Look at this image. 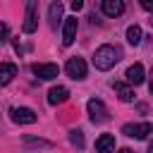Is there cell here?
Listing matches in <instances>:
<instances>
[{
	"mask_svg": "<svg viewBox=\"0 0 153 153\" xmlns=\"http://www.w3.org/2000/svg\"><path fill=\"white\" fill-rule=\"evenodd\" d=\"M141 7L143 10H153V0H141Z\"/></svg>",
	"mask_w": 153,
	"mask_h": 153,
	"instance_id": "20",
	"label": "cell"
},
{
	"mask_svg": "<svg viewBox=\"0 0 153 153\" xmlns=\"http://www.w3.org/2000/svg\"><path fill=\"white\" fill-rule=\"evenodd\" d=\"M69 98V88L67 86H53L50 91H48V103L50 105H60V103H65Z\"/></svg>",
	"mask_w": 153,
	"mask_h": 153,
	"instance_id": "11",
	"label": "cell"
},
{
	"mask_svg": "<svg viewBox=\"0 0 153 153\" xmlns=\"http://www.w3.org/2000/svg\"><path fill=\"white\" fill-rule=\"evenodd\" d=\"M112 88H115V93H117V98L122 100V103H131L134 100V88L129 86V84H124V81H115L112 84Z\"/></svg>",
	"mask_w": 153,
	"mask_h": 153,
	"instance_id": "10",
	"label": "cell"
},
{
	"mask_svg": "<svg viewBox=\"0 0 153 153\" xmlns=\"http://www.w3.org/2000/svg\"><path fill=\"white\" fill-rule=\"evenodd\" d=\"M86 110H88V117H91L93 124L108 122V108H105V103H103L100 98H91V100L86 103Z\"/></svg>",
	"mask_w": 153,
	"mask_h": 153,
	"instance_id": "2",
	"label": "cell"
},
{
	"mask_svg": "<svg viewBox=\"0 0 153 153\" xmlns=\"http://www.w3.org/2000/svg\"><path fill=\"white\" fill-rule=\"evenodd\" d=\"M151 79H148V88H151V93H153V69H151V74H148Z\"/></svg>",
	"mask_w": 153,
	"mask_h": 153,
	"instance_id": "21",
	"label": "cell"
},
{
	"mask_svg": "<svg viewBox=\"0 0 153 153\" xmlns=\"http://www.w3.org/2000/svg\"><path fill=\"white\" fill-rule=\"evenodd\" d=\"M120 153H134V151H129V148H122V151H120Z\"/></svg>",
	"mask_w": 153,
	"mask_h": 153,
	"instance_id": "22",
	"label": "cell"
},
{
	"mask_svg": "<svg viewBox=\"0 0 153 153\" xmlns=\"http://www.w3.org/2000/svg\"><path fill=\"white\" fill-rule=\"evenodd\" d=\"M141 36H143V33H141V26H139V24H131V26L127 29V41H129L131 45H139V43H141Z\"/></svg>",
	"mask_w": 153,
	"mask_h": 153,
	"instance_id": "16",
	"label": "cell"
},
{
	"mask_svg": "<svg viewBox=\"0 0 153 153\" xmlns=\"http://www.w3.org/2000/svg\"><path fill=\"white\" fill-rule=\"evenodd\" d=\"M69 141H72V146L84 148V131H81V129H72V131H69Z\"/></svg>",
	"mask_w": 153,
	"mask_h": 153,
	"instance_id": "17",
	"label": "cell"
},
{
	"mask_svg": "<svg viewBox=\"0 0 153 153\" xmlns=\"http://www.w3.org/2000/svg\"><path fill=\"white\" fill-rule=\"evenodd\" d=\"M122 134H127V136H131V139L143 141L148 134H153V124H151V122H141V124H124V127H122Z\"/></svg>",
	"mask_w": 153,
	"mask_h": 153,
	"instance_id": "4",
	"label": "cell"
},
{
	"mask_svg": "<svg viewBox=\"0 0 153 153\" xmlns=\"http://www.w3.org/2000/svg\"><path fill=\"white\" fill-rule=\"evenodd\" d=\"M31 72H33L38 79L50 81V79H55V76L60 74V67H57V65H53V62H38V65H33V67H31Z\"/></svg>",
	"mask_w": 153,
	"mask_h": 153,
	"instance_id": "7",
	"label": "cell"
},
{
	"mask_svg": "<svg viewBox=\"0 0 153 153\" xmlns=\"http://www.w3.org/2000/svg\"><path fill=\"white\" fill-rule=\"evenodd\" d=\"M38 29V14H36V2L29 0L26 2V14H24V24H22V31L24 33H33Z\"/></svg>",
	"mask_w": 153,
	"mask_h": 153,
	"instance_id": "5",
	"label": "cell"
},
{
	"mask_svg": "<svg viewBox=\"0 0 153 153\" xmlns=\"http://www.w3.org/2000/svg\"><path fill=\"white\" fill-rule=\"evenodd\" d=\"M122 60V48H117V45H100L96 53H93V65H96V69H103V72H108V69H112L117 62Z\"/></svg>",
	"mask_w": 153,
	"mask_h": 153,
	"instance_id": "1",
	"label": "cell"
},
{
	"mask_svg": "<svg viewBox=\"0 0 153 153\" xmlns=\"http://www.w3.org/2000/svg\"><path fill=\"white\" fill-rule=\"evenodd\" d=\"M62 12H65V5L60 0L57 2H50V7H48V22H50L53 29H57V24L62 22Z\"/></svg>",
	"mask_w": 153,
	"mask_h": 153,
	"instance_id": "13",
	"label": "cell"
},
{
	"mask_svg": "<svg viewBox=\"0 0 153 153\" xmlns=\"http://www.w3.org/2000/svg\"><path fill=\"white\" fill-rule=\"evenodd\" d=\"M115 151V136L112 134H100L96 139V153H112Z\"/></svg>",
	"mask_w": 153,
	"mask_h": 153,
	"instance_id": "14",
	"label": "cell"
},
{
	"mask_svg": "<svg viewBox=\"0 0 153 153\" xmlns=\"http://www.w3.org/2000/svg\"><path fill=\"white\" fill-rule=\"evenodd\" d=\"M81 7H84V2H81V0H72V10H74V12H79Z\"/></svg>",
	"mask_w": 153,
	"mask_h": 153,
	"instance_id": "19",
	"label": "cell"
},
{
	"mask_svg": "<svg viewBox=\"0 0 153 153\" xmlns=\"http://www.w3.org/2000/svg\"><path fill=\"white\" fill-rule=\"evenodd\" d=\"M76 29H79V19L76 17H65V24H62V45H72L74 43Z\"/></svg>",
	"mask_w": 153,
	"mask_h": 153,
	"instance_id": "6",
	"label": "cell"
},
{
	"mask_svg": "<svg viewBox=\"0 0 153 153\" xmlns=\"http://www.w3.org/2000/svg\"><path fill=\"white\" fill-rule=\"evenodd\" d=\"M100 10H103V14H108V17H120V14L124 12V2H122V0H103Z\"/></svg>",
	"mask_w": 153,
	"mask_h": 153,
	"instance_id": "12",
	"label": "cell"
},
{
	"mask_svg": "<svg viewBox=\"0 0 153 153\" xmlns=\"http://www.w3.org/2000/svg\"><path fill=\"white\" fill-rule=\"evenodd\" d=\"M143 74H146V72H143V65H141V62H134V65L127 69L124 76H127V84H129V86H139V84H143V79H146Z\"/></svg>",
	"mask_w": 153,
	"mask_h": 153,
	"instance_id": "9",
	"label": "cell"
},
{
	"mask_svg": "<svg viewBox=\"0 0 153 153\" xmlns=\"http://www.w3.org/2000/svg\"><path fill=\"white\" fill-rule=\"evenodd\" d=\"M148 153H153V143H151V148H148Z\"/></svg>",
	"mask_w": 153,
	"mask_h": 153,
	"instance_id": "23",
	"label": "cell"
},
{
	"mask_svg": "<svg viewBox=\"0 0 153 153\" xmlns=\"http://www.w3.org/2000/svg\"><path fill=\"white\" fill-rule=\"evenodd\" d=\"M17 76V65L14 62H2L0 65V86H7Z\"/></svg>",
	"mask_w": 153,
	"mask_h": 153,
	"instance_id": "15",
	"label": "cell"
},
{
	"mask_svg": "<svg viewBox=\"0 0 153 153\" xmlns=\"http://www.w3.org/2000/svg\"><path fill=\"white\" fill-rule=\"evenodd\" d=\"M65 72H67L69 79L81 81V79H86V62H84L81 57H69L67 65H65Z\"/></svg>",
	"mask_w": 153,
	"mask_h": 153,
	"instance_id": "3",
	"label": "cell"
},
{
	"mask_svg": "<svg viewBox=\"0 0 153 153\" xmlns=\"http://www.w3.org/2000/svg\"><path fill=\"white\" fill-rule=\"evenodd\" d=\"M7 38H10V29H7V24H5V22H0V45H2V43H7Z\"/></svg>",
	"mask_w": 153,
	"mask_h": 153,
	"instance_id": "18",
	"label": "cell"
},
{
	"mask_svg": "<svg viewBox=\"0 0 153 153\" xmlns=\"http://www.w3.org/2000/svg\"><path fill=\"white\" fill-rule=\"evenodd\" d=\"M10 115H12V120H14L17 124H33V122L38 120L31 108H12Z\"/></svg>",
	"mask_w": 153,
	"mask_h": 153,
	"instance_id": "8",
	"label": "cell"
}]
</instances>
